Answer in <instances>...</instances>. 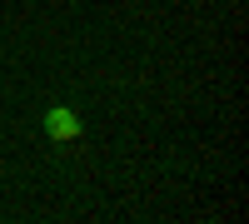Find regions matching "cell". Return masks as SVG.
<instances>
[{
  "label": "cell",
  "mask_w": 249,
  "mask_h": 224,
  "mask_svg": "<svg viewBox=\"0 0 249 224\" xmlns=\"http://www.w3.org/2000/svg\"><path fill=\"white\" fill-rule=\"evenodd\" d=\"M40 130H45L50 145H80V139H85V115L75 105H50L40 115Z\"/></svg>",
  "instance_id": "1"
}]
</instances>
